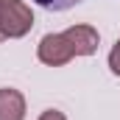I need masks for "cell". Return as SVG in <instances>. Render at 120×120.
I'll list each match as a JSON object with an SVG mask.
<instances>
[{"label": "cell", "instance_id": "obj_5", "mask_svg": "<svg viewBox=\"0 0 120 120\" xmlns=\"http://www.w3.org/2000/svg\"><path fill=\"white\" fill-rule=\"evenodd\" d=\"M34 3L42 6V8H48V11H67L75 3H81V0H34Z\"/></svg>", "mask_w": 120, "mask_h": 120}, {"label": "cell", "instance_id": "obj_6", "mask_svg": "<svg viewBox=\"0 0 120 120\" xmlns=\"http://www.w3.org/2000/svg\"><path fill=\"white\" fill-rule=\"evenodd\" d=\"M109 70L120 75V39L115 42V48H112V53H109Z\"/></svg>", "mask_w": 120, "mask_h": 120}, {"label": "cell", "instance_id": "obj_3", "mask_svg": "<svg viewBox=\"0 0 120 120\" xmlns=\"http://www.w3.org/2000/svg\"><path fill=\"white\" fill-rule=\"evenodd\" d=\"M64 36L70 39L75 56H92L98 50V31L92 25H70L64 31Z\"/></svg>", "mask_w": 120, "mask_h": 120}, {"label": "cell", "instance_id": "obj_1", "mask_svg": "<svg viewBox=\"0 0 120 120\" xmlns=\"http://www.w3.org/2000/svg\"><path fill=\"white\" fill-rule=\"evenodd\" d=\"M34 25V14L22 0H3L0 3V34L3 39L25 36Z\"/></svg>", "mask_w": 120, "mask_h": 120}, {"label": "cell", "instance_id": "obj_2", "mask_svg": "<svg viewBox=\"0 0 120 120\" xmlns=\"http://www.w3.org/2000/svg\"><path fill=\"white\" fill-rule=\"evenodd\" d=\"M36 56H39V61H45L50 67H59V64H67L75 53H73V45L64 34H45L39 39Z\"/></svg>", "mask_w": 120, "mask_h": 120}, {"label": "cell", "instance_id": "obj_4", "mask_svg": "<svg viewBox=\"0 0 120 120\" xmlns=\"http://www.w3.org/2000/svg\"><path fill=\"white\" fill-rule=\"evenodd\" d=\"M25 117V98L22 92L3 87L0 90V120H22Z\"/></svg>", "mask_w": 120, "mask_h": 120}, {"label": "cell", "instance_id": "obj_8", "mask_svg": "<svg viewBox=\"0 0 120 120\" xmlns=\"http://www.w3.org/2000/svg\"><path fill=\"white\" fill-rule=\"evenodd\" d=\"M0 3H3V0H0ZM0 42H3V34H0Z\"/></svg>", "mask_w": 120, "mask_h": 120}, {"label": "cell", "instance_id": "obj_7", "mask_svg": "<svg viewBox=\"0 0 120 120\" xmlns=\"http://www.w3.org/2000/svg\"><path fill=\"white\" fill-rule=\"evenodd\" d=\"M39 120H67L61 112H56V109H48V112H42L39 115Z\"/></svg>", "mask_w": 120, "mask_h": 120}]
</instances>
